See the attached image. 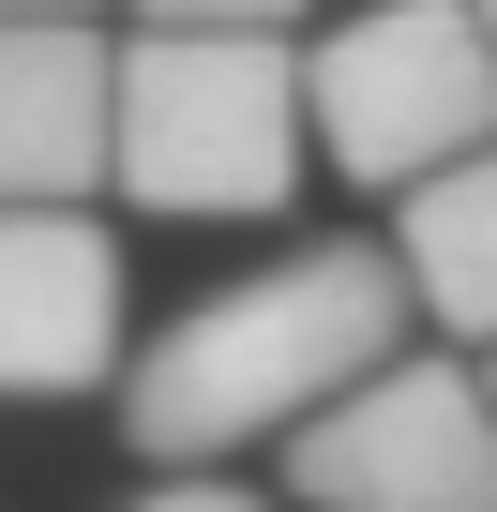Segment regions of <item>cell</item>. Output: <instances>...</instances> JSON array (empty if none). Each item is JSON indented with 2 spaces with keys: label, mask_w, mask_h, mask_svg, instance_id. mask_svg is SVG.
Listing matches in <instances>:
<instances>
[{
  "label": "cell",
  "mask_w": 497,
  "mask_h": 512,
  "mask_svg": "<svg viewBox=\"0 0 497 512\" xmlns=\"http://www.w3.org/2000/svg\"><path fill=\"white\" fill-rule=\"evenodd\" d=\"M302 136L332 181L407 196L467 151H497V61L467 0H362L302 46Z\"/></svg>",
  "instance_id": "3"
},
{
  "label": "cell",
  "mask_w": 497,
  "mask_h": 512,
  "mask_svg": "<svg viewBox=\"0 0 497 512\" xmlns=\"http://www.w3.org/2000/svg\"><path fill=\"white\" fill-rule=\"evenodd\" d=\"M377 256H392V287H407V332H437L452 362H497V151L407 181Z\"/></svg>",
  "instance_id": "7"
},
{
  "label": "cell",
  "mask_w": 497,
  "mask_h": 512,
  "mask_svg": "<svg viewBox=\"0 0 497 512\" xmlns=\"http://www.w3.org/2000/svg\"><path fill=\"white\" fill-rule=\"evenodd\" d=\"M287 497H302V512H497L482 362L392 347L362 392H332V407L287 437Z\"/></svg>",
  "instance_id": "4"
},
{
  "label": "cell",
  "mask_w": 497,
  "mask_h": 512,
  "mask_svg": "<svg viewBox=\"0 0 497 512\" xmlns=\"http://www.w3.org/2000/svg\"><path fill=\"white\" fill-rule=\"evenodd\" d=\"M467 16H482V61H497V0H467Z\"/></svg>",
  "instance_id": "11"
},
{
  "label": "cell",
  "mask_w": 497,
  "mask_h": 512,
  "mask_svg": "<svg viewBox=\"0 0 497 512\" xmlns=\"http://www.w3.org/2000/svg\"><path fill=\"white\" fill-rule=\"evenodd\" d=\"M136 362V256L106 211H0V407H91Z\"/></svg>",
  "instance_id": "5"
},
{
  "label": "cell",
  "mask_w": 497,
  "mask_h": 512,
  "mask_svg": "<svg viewBox=\"0 0 497 512\" xmlns=\"http://www.w3.org/2000/svg\"><path fill=\"white\" fill-rule=\"evenodd\" d=\"M482 407H497V362H482Z\"/></svg>",
  "instance_id": "12"
},
{
  "label": "cell",
  "mask_w": 497,
  "mask_h": 512,
  "mask_svg": "<svg viewBox=\"0 0 497 512\" xmlns=\"http://www.w3.org/2000/svg\"><path fill=\"white\" fill-rule=\"evenodd\" d=\"M121 512H287V497H257V482H226V467H166V482H136Z\"/></svg>",
  "instance_id": "9"
},
{
  "label": "cell",
  "mask_w": 497,
  "mask_h": 512,
  "mask_svg": "<svg viewBox=\"0 0 497 512\" xmlns=\"http://www.w3.org/2000/svg\"><path fill=\"white\" fill-rule=\"evenodd\" d=\"M317 0H121V31H302Z\"/></svg>",
  "instance_id": "8"
},
{
  "label": "cell",
  "mask_w": 497,
  "mask_h": 512,
  "mask_svg": "<svg viewBox=\"0 0 497 512\" xmlns=\"http://www.w3.org/2000/svg\"><path fill=\"white\" fill-rule=\"evenodd\" d=\"M407 347V287L377 241H287L257 272L196 287L166 332H136L121 362V437L166 467H226V452H287L332 392H362L377 362Z\"/></svg>",
  "instance_id": "1"
},
{
  "label": "cell",
  "mask_w": 497,
  "mask_h": 512,
  "mask_svg": "<svg viewBox=\"0 0 497 512\" xmlns=\"http://www.w3.org/2000/svg\"><path fill=\"white\" fill-rule=\"evenodd\" d=\"M317 181L302 31H121L106 76V196L151 226H272Z\"/></svg>",
  "instance_id": "2"
},
{
  "label": "cell",
  "mask_w": 497,
  "mask_h": 512,
  "mask_svg": "<svg viewBox=\"0 0 497 512\" xmlns=\"http://www.w3.org/2000/svg\"><path fill=\"white\" fill-rule=\"evenodd\" d=\"M0 16H121V0H0Z\"/></svg>",
  "instance_id": "10"
},
{
  "label": "cell",
  "mask_w": 497,
  "mask_h": 512,
  "mask_svg": "<svg viewBox=\"0 0 497 512\" xmlns=\"http://www.w3.org/2000/svg\"><path fill=\"white\" fill-rule=\"evenodd\" d=\"M106 76L121 16H0V211L106 196Z\"/></svg>",
  "instance_id": "6"
}]
</instances>
